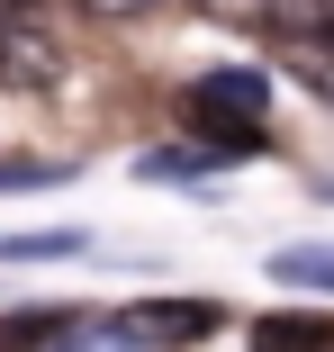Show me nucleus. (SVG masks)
I'll return each instance as SVG.
<instances>
[{
  "mask_svg": "<svg viewBox=\"0 0 334 352\" xmlns=\"http://www.w3.org/2000/svg\"><path fill=\"white\" fill-rule=\"evenodd\" d=\"M19 10H36V0H0V19H19Z\"/></svg>",
  "mask_w": 334,
  "mask_h": 352,
  "instance_id": "nucleus-10",
  "label": "nucleus"
},
{
  "mask_svg": "<svg viewBox=\"0 0 334 352\" xmlns=\"http://www.w3.org/2000/svg\"><path fill=\"white\" fill-rule=\"evenodd\" d=\"M54 73H63L54 36H45V28H27V19H0V91H45Z\"/></svg>",
  "mask_w": 334,
  "mask_h": 352,
  "instance_id": "nucleus-2",
  "label": "nucleus"
},
{
  "mask_svg": "<svg viewBox=\"0 0 334 352\" xmlns=\"http://www.w3.org/2000/svg\"><path fill=\"white\" fill-rule=\"evenodd\" d=\"M73 10H82V19H109V28H126V19H145L154 0H73Z\"/></svg>",
  "mask_w": 334,
  "mask_h": 352,
  "instance_id": "nucleus-9",
  "label": "nucleus"
},
{
  "mask_svg": "<svg viewBox=\"0 0 334 352\" xmlns=\"http://www.w3.org/2000/svg\"><path fill=\"white\" fill-rule=\"evenodd\" d=\"M63 334H73V316H63V307H45V316H10V325H0V352H27V343H63Z\"/></svg>",
  "mask_w": 334,
  "mask_h": 352,
  "instance_id": "nucleus-8",
  "label": "nucleus"
},
{
  "mask_svg": "<svg viewBox=\"0 0 334 352\" xmlns=\"http://www.w3.org/2000/svg\"><path fill=\"white\" fill-rule=\"evenodd\" d=\"M280 63H289V73L334 109V36H298V45H280Z\"/></svg>",
  "mask_w": 334,
  "mask_h": 352,
  "instance_id": "nucleus-6",
  "label": "nucleus"
},
{
  "mask_svg": "<svg viewBox=\"0 0 334 352\" xmlns=\"http://www.w3.org/2000/svg\"><path fill=\"white\" fill-rule=\"evenodd\" d=\"M145 343H199V334H217V298H154L136 316Z\"/></svg>",
  "mask_w": 334,
  "mask_h": 352,
  "instance_id": "nucleus-3",
  "label": "nucleus"
},
{
  "mask_svg": "<svg viewBox=\"0 0 334 352\" xmlns=\"http://www.w3.org/2000/svg\"><path fill=\"white\" fill-rule=\"evenodd\" d=\"M181 126L208 154H253L262 126H271V82L262 73H199V82H181Z\"/></svg>",
  "mask_w": 334,
  "mask_h": 352,
  "instance_id": "nucleus-1",
  "label": "nucleus"
},
{
  "mask_svg": "<svg viewBox=\"0 0 334 352\" xmlns=\"http://www.w3.org/2000/svg\"><path fill=\"white\" fill-rule=\"evenodd\" d=\"M253 352H334V316H262Z\"/></svg>",
  "mask_w": 334,
  "mask_h": 352,
  "instance_id": "nucleus-4",
  "label": "nucleus"
},
{
  "mask_svg": "<svg viewBox=\"0 0 334 352\" xmlns=\"http://www.w3.org/2000/svg\"><path fill=\"white\" fill-rule=\"evenodd\" d=\"M82 253V226H54V235H0V262H63Z\"/></svg>",
  "mask_w": 334,
  "mask_h": 352,
  "instance_id": "nucleus-7",
  "label": "nucleus"
},
{
  "mask_svg": "<svg viewBox=\"0 0 334 352\" xmlns=\"http://www.w3.org/2000/svg\"><path fill=\"white\" fill-rule=\"evenodd\" d=\"M271 280H280V289H325V298H334V244H289V253H271Z\"/></svg>",
  "mask_w": 334,
  "mask_h": 352,
  "instance_id": "nucleus-5",
  "label": "nucleus"
}]
</instances>
